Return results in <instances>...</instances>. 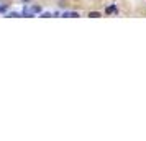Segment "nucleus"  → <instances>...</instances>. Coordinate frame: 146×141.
<instances>
[{"instance_id":"nucleus-1","label":"nucleus","mask_w":146,"mask_h":141,"mask_svg":"<svg viewBox=\"0 0 146 141\" xmlns=\"http://www.w3.org/2000/svg\"><path fill=\"white\" fill-rule=\"evenodd\" d=\"M115 12H117V5L107 7V10H105V13H107V15H112V13H115Z\"/></svg>"},{"instance_id":"nucleus-2","label":"nucleus","mask_w":146,"mask_h":141,"mask_svg":"<svg viewBox=\"0 0 146 141\" xmlns=\"http://www.w3.org/2000/svg\"><path fill=\"white\" fill-rule=\"evenodd\" d=\"M89 17H90V18H100V17H102V13H99V12H90V13H89Z\"/></svg>"},{"instance_id":"nucleus-3","label":"nucleus","mask_w":146,"mask_h":141,"mask_svg":"<svg viewBox=\"0 0 146 141\" xmlns=\"http://www.w3.org/2000/svg\"><path fill=\"white\" fill-rule=\"evenodd\" d=\"M40 12H41L40 5H35V7H31V13H40Z\"/></svg>"},{"instance_id":"nucleus-4","label":"nucleus","mask_w":146,"mask_h":141,"mask_svg":"<svg viewBox=\"0 0 146 141\" xmlns=\"http://www.w3.org/2000/svg\"><path fill=\"white\" fill-rule=\"evenodd\" d=\"M21 2H23V3H30V2H31V0H21Z\"/></svg>"}]
</instances>
